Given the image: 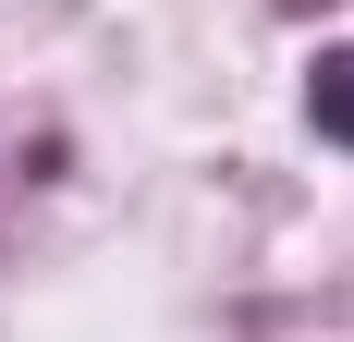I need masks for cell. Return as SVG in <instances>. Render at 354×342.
<instances>
[{
	"mask_svg": "<svg viewBox=\"0 0 354 342\" xmlns=\"http://www.w3.org/2000/svg\"><path fill=\"white\" fill-rule=\"evenodd\" d=\"M318 123H330V135H354V49H330V62H318Z\"/></svg>",
	"mask_w": 354,
	"mask_h": 342,
	"instance_id": "6da1fadb",
	"label": "cell"
}]
</instances>
